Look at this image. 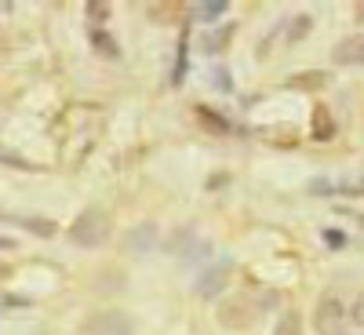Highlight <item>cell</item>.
<instances>
[{
	"label": "cell",
	"mask_w": 364,
	"mask_h": 335,
	"mask_svg": "<svg viewBox=\"0 0 364 335\" xmlns=\"http://www.w3.org/2000/svg\"><path fill=\"white\" fill-rule=\"evenodd\" d=\"M109 230H113V223H109L106 208H84L70 226V240L80 248H99V245H106Z\"/></svg>",
	"instance_id": "1"
},
{
	"label": "cell",
	"mask_w": 364,
	"mask_h": 335,
	"mask_svg": "<svg viewBox=\"0 0 364 335\" xmlns=\"http://www.w3.org/2000/svg\"><path fill=\"white\" fill-rule=\"evenodd\" d=\"M314 324L321 335H346V310L336 295H324L317 302V314H314Z\"/></svg>",
	"instance_id": "2"
},
{
	"label": "cell",
	"mask_w": 364,
	"mask_h": 335,
	"mask_svg": "<svg viewBox=\"0 0 364 335\" xmlns=\"http://www.w3.org/2000/svg\"><path fill=\"white\" fill-rule=\"evenodd\" d=\"M255 317H259V307H255L252 295H233V299H226L219 307V321L226 328H248Z\"/></svg>",
	"instance_id": "3"
},
{
	"label": "cell",
	"mask_w": 364,
	"mask_h": 335,
	"mask_svg": "<svg viewBox=\"0 0 364 335\" xmlns=\"http://www.w3.org/2000/svg\"><path fill=\"white\" fill-rule=\"evenodd\" d=\"M331 63H339V66H364V37L353 33V37L339 41L336 51H331Z\"/></svg>",
	"instance_id": "4"
},
{
	"label": "cell",
	"mask_w": 364,
	"mask_h": 335,
	"mask_svg": "<svg viewBox=\"0 0 364 335\" xmlns=\"http://www.w3.org/2000/svg\"><path fill=\"white\" fill-rule=\"evenodd\" d=\"M226 281H230V266H211V270H204V273H200V281H197V295H204V299L223 295Z\"/></svg>",
	"instance_id": "5"
},
{
	"label": "cell",
	"mask_w": 364,
	"mask_h": 335,
	"mask_svg": "<svg viewBox=\"0 0 364 335\" xmlns=\"http://www.w3.org/2000/svg\"><path fill=\"white\" fill-rule=\"evenodd\" d=\"M95 324V335H132V321L124 317V314H102V317H95L91 321Z\"/></svg>",
	"instance_id": "6"
},
{
	"label": "cell",
	"mask_w": 364,
	"mask_h": 335,
	"mask_svg": "<svg viewBox=\"0 0 364 335\" xmlns=\"http://www.w3.org/2000/svg\"><path fill=\"white\" fill-rule=\"evenodd\" d=\"M288 84L299 87V91H321V87L328 84V73H321V70H314V73H295Z\"/></svg>",
	"instance_id": "7"
},
{
	"label": "cell",
	"mask_w": 364,
	"mask_h": 335,
	"mask_svg": "<svg viewBox=\"0 0 364 335\" xmlns=\"http://www.w3.org/2000/svg\"><path fill=\"white\" fill-rule=\"evenodd\" d=\"M226 8H230L226 0H204V4H197V8H193V15H197V18H208V22H211V18L226 15Z\"/></svg>",
	"instance_id": "8"
},
{
	"label": "cell",
	"mask_w": 364,
	"mask_h": 335,
	"mask_svg": "<svg viewBox=\"0 0 364 335\" xmlns=\"http://www.w3.org/2000/svg\"><path fill=\"white\" fill-rule=\"evenodd\" d=\"M273 335H302V321H299V314H284V317L277 321V328H273Z\"/></svg>",
	"instance_id": "9"
},
{
	"label": "cell",
	"mask_w": 364,
	"mask_h": 335,
	"mask_svg": "<svg viewBox=\"0 0 364 335\" xmlns=\"http://www.w3.org/2000/svg\"><path fill=\"white\" fill-rule=\"evenodd\" d=\"M182 77H186V33H182V41H178V63H175L171 84H182Z\"/></svg>",
	"instance_id": "10"
},
{
	"label": "cell",
	"mask_w": 364,
	"mask_h": 335,
	"mask_svg": "<svg viewBox=\"0 0 364 335\" xmlns=\"http://www.w3.org/2000/svg\"><path fill=\"white\" fill-rule=\"evenodd\" d=\"M350 317H353V324L357 328H364V292L353 299V307H350Z\"/></svg>",
	"instance_id": "11"
},
{
	"label": "cell",
	"mask_w": 364,
	"mask_h": 335,
	"mask_svg": "<svg viewBox=\"0 0 364 335\" xmlns=\"http://www.w3.org/2000/svg\"><path fill=\"white\" fill-rule=\"evenodd\" d=\"M306 29H310V15H299V18L291 22V41H299V37H306Z\"/></svg>",
	"instance_id": "12"
},
{
	"label": "cell",
	"mask_w": 364,
	"mask_h": 335,
	"mask_svg": "<svg viewBox=\"0 0 364 335\" xmlns=\"http://www.w3.org/2000/svg\"><path fill=\"white\" fill-rule=\"evenodd\" d=\"M91 41H95V44H99V48H102V51H109V55H113V51H117V48H113V44H109V41H106V33H102V29H95V33H91Z\"/></svg>",
	"instance_id": "13"
},
{
	"label": "cell",
	"mask_w": 364,
	"mask_h": 335,
	"mask_svg": "<svg viewBox=\"0 0 364 335\" xmlns=\"http://www.w3.org/2000/svg\"><path fill=\"white\" fill-rule=\"evenodd\" d=\"M324 240H328L331 248H343V233L339 230H324Z\"/></svg>",
	"instance_id": "14"
},
{
	"label": "cell",
	"mask_w": 364,
	"mask_h": 335,
	"mask_svg": "<svg viewBox=\"0 0 364 335\" xmlns=\"http://www.w3.org/2000/svg\"><path fill=\"white\" fill-rule=\"evenodd\" d=\"M0 248H15V240L11 237H0Z\"/></svg>",
	"instance_id": "15"
},
{
	"label": "cell",
	"mask_w": 364,
	"mask_h": 335,
	"mask_svg": "<svg viewBox=\"0 0 364 335\" xmlns=\"http://www.w3.org/2000/svg\"><path fill=\"white\" fill-rule=\"evenodd\" d=\"M0 11H11V4H8V0H0Z\"/></svg>",
	"instance_id": "16"
}]
</instances>
